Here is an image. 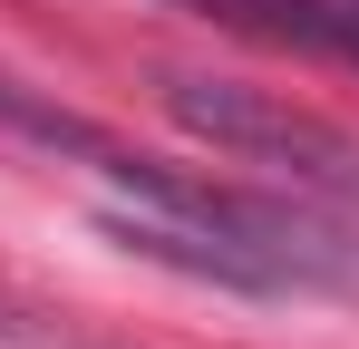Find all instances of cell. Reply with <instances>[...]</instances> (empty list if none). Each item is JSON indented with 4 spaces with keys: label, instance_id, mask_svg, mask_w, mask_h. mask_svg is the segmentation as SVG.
<instances>
[{
    "label": "cell",
    "instance_id": "obj_1",
    "mask_svg": "<svg viewBox=\"0 0 359 349\" xmlns=\"http://www.w3.org/2000/svg\"><path fill=\"white\" fill-rule=\"evenodd\" d=\"M165 107H175L184 136H204L224 165H262L301 184V194H350L359 184V146L330 126V116L292 107L272 88H233V78H165Z\"/></svg>",
    "mask_w": 359,
    "mask_h": 349
},
{
    "label": "cell",
    "instance_id": "obj_2",
    "mask_svg": "<svg viewBox=\"0 0 359 349\" xmlns=\"http://www.w3.org/2000/svg\"><path fill=\"white\" fill-rule=\"evenodd\" d=\"M0 146H29V156H59V165H97L107 184H146L156 174V156H136V146H117L97 116H78L59 97V88H29L20 68H0Z\"/></svg>",
    "mask_w": 359,
    "mask_h": 349
}]
</instances>
